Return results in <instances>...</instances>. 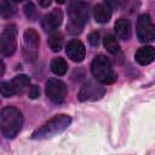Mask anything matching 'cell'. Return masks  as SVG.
Here are the masks:
<instances>
[{
    "instance_id": "6da1fadb",
    "label": "cell",
    "mask_w": 155,
    "mask_h": 155,
    "mask_svg": "<svg viewBox=\"0 0 155 155\" xmlns=\"http://www.w3.org/2000/svg\"><path fill=\"white\" fill-rule=\"evenodd\" d=\"M23 125L22 113L15 107H5L0 113V130L6 138H15Z\"/></svg>"
},
{
    "instance_id": "7a4b0ae2",
    "label": "cell",
    "mask_w": 155,
    "mask_h": 155,
    "mask_svg": "<svg viewBox=\"0 0 155 155\" xmlns=\"http://www.w3.org/2000/svg\"><path fill=\"white\" fill-rule=\"evenodd\" d=\"M71 124V117L65 114L56 115L45 125L31 133V139H47L65 131Z\"/></svg>"
},
{
    "instance_id": "3957f363",
    "label": "cell",
    "mask_w": 155,
    "mask_h": 155,
    "mask_svg": "<svg viewBox=\"0 0 155 155\" xmlns=\"http://www.w3.org/2000/svg\"><path fill=\"white\" fill-rule=\"evenodd\" d=\"M69 22L67 29L70 34H78L82 30L86 21L88 19V5L82 1H75L68 7Z\"/></svg>"
},
{
    "instance_id": "277c9868",
    "label": "cell",
    "mask_w": 155,
    "mask_h": 155,
    "mask_svg": "<svg viewBox=\"0 0 155 155\" xmlns=\"http://www.w3.org/2000/svg\"><path fill=\"white\" fill-rule=\"evenodd\" d=\"M91 71L94 79L101 84L110 85L114 84L117 79V75L114 71L110 61L103 54H98L94 57L91 63Z\"/></svg>"
},
{
    "instance_id": "5b68a950",
    "label": "cell",
    "mask_w": 155,
    "mask_h": 155,
    "mask_svg": "<svg viewBox=\"0 0 155 155\" xmlns=\"http://www.w3.org/2000/svg\"><path fill=\"white\" fill-rule=\"evenodd\" d=\"M40 36L33 28H28L23 35V56L28 62H35L39 54Z\"/></svg>"
},
{
    "instance_id": "8992f818",
    "label": "cell",
    "mask_w": 155,
    "mask_h": 155,
    "mask_svg": "<svg viewBox=\"0 0 155 155\" xmlns=\"http://www.w3.org/2000/svg\"><path fill=\"white\" fill-rule=\"evenodd\" d=\"M17 47V27L8 24L1 33L0 36V51L4 57L12 56Z\"/></svg>"
},
{
    "instance_id": "52a82bcc",
    "label": "cell",
    "mask_w": 155,
    "mask_h": 155,
    "mask_svg": "<svg viewBox=\"0 0 155 155\" xmlns=\"http://www.w3.org/2000/svg\"><path fill=\"white\" fill-rule=\"evenodd\" d=\"M137 38L142 42H150L155 40V24L151 22L148 15H142L137 19L136 24Z\"/></svg>"
},
{
    "instance_id": "ba28073f",
    "label": "cell",
    "mask_w": 155,
    "mask_h": 155,
    "mask_svg": "<svg viewBox=\"0 0 155 155\" xmlns=\"http://www.w3.org/2000/svg\"><path fill=\"white\" fill-rule=\"evenodd\" d=\"M104 94H105V88L102 85L94 81H87L81 86L78 93V99L81 102L97 101V99H101Z\"/></svg>"
},
{
    "instance_id": "9c48e42d",
    "label": "cell",
    "mask_w": 155,
    "mask_h": 155,
    "mask_svg": "<svg viewBox=\"0 0 155 155\" xmlns=\"http://www.w3.org/2000/svg\"><path fill=\"white\" fill-rule=\"evenodd\" d=\"M67 88L63 81L59 79H48L46 82V94L50 101L56 104H61L65 98Z\"/></svg>"
},
{
    "instance_id": "30bf717a",
    "label": "cell",
    "mask_w": 155,
    "mask_h": 155,
    "mask_svg": "<svg viewBox=\"0 0 155 155\" xmlns=\"http://www.w3.org/2000/svg\"><path fill=\"white\" fill-rule=\"evenodd\" d=\"M65 53L67 56L73 61V62H82L84 58H85V53H86V50H85V46L84 44L78 40V39H73L70 40L67 46H65Z\"/></svg>"
},
{
    "instance_id": "8fae6325",
    "label": "cell",
    "mask_w": 155,
    "mask_h": 155,
    "mask_svg": "<svg viewBox=\"0 0 155 155\" xmlns=\"http://www.w3.org/2000/svg\"><path fill=\"white\" fill-rule=\"evenodd\" d=\"M63 21V13L59 8H53L48 15H46L42 19V28L46 31H54Z\"/></svg>"
},
{
    "instance_id": "7c38bea8",
    "label": "cell",
    "mask_w": 155,
    "mask_h": 155,
    "mask_svg": "<svg viewBox=\"0 0 155 155\" xmlns=\"http://www.w3.org/2000/svg\"><path fill=\"white\" fill-rule=\"evenodd\" d=\"M134 58L140 65H148L155 59V48L153 46H143L138 48Z\"/></svg>"
},
{
    "instance_id": "4fadbf2b",
    "label": "cell",
    "mask_w": 155,
    "mask_h": 155,
    "mask_svg": "<svg viewBox=\"0 0 155 155\" xmlns=\"http://www.w3.org/2000/svg\"><path fill=\"white\" fill-rule=\"evenodd\" d=\"M93 17L98 23H107L111 17V6L105 1L104 4H98L93 8Z\"/></svg>"
},
{
    "instance_id": "5bb4252c",
    "label": "cell",
    "mask_w": 155,
    "mask_h": 155,
    "mask_svg": "<svg viewBox=\"0 0 155 155\" xmlns=\"http://www.w3.org/2000/svg\"><path fill=\"white\" fill-rule=\"evenodd\" d=\"M114 30L116 33V36L121 40H130L131 38V34H132V30H131V23L128 19L126 18H120L116 21L115 25H114Z\"/></svg>"
},
{
    "instance_id": "9a60e30c",
    "label": "cell",
    "mask_w": 155,
    "mask_h": 155,
    "mask_svg": "<svg viewBox=\"0 0 155 155\" xmlns=\"http://www.w3.org/2000/svg\"><path fill=\"white\" fill-rule=\"evenodd\" d=\"M30 82V79L27 76V75H17L16 78H13V80L11 81L15 91H16V94H21L23 93V91L25 90V87L29 85Z\"/></svg>"
},
{
    "instance_id": "2e32d148",
    "label": "cell",
    "mask_w": 155,
    "mask_h": 155,
    "mask_svg": "<svg viewBox=\"0 0 155 155\" xmlns=\"http://www.w3.org/2000/svg\"><path fill=\"white\" fill-rule=\"evenodd\" d=\"M67 69H68V65H67V62L58 57V58H54L52 62H51V70L52 73H54L56 75L58 76H62L67 73Z\"/></svg>"
},
{
    "instance_id": "e0dca14e",
    "label": "cell",
    "mask_w": 155,
    "mask_h": 155,
    "mask_svg": "<svg viewBox=\"0 0 155 155\" xmlns=\"http://www.w3.org/2000/svg\"><path fill=\"white\" fill-rule=\"evenodd\" d=\"M50 48L53 52H58L61 51L62 46H63V35L61 33H52L47 40Z\"/></svg>"
},
{
    "instance_id": "ac0fdd59",
    "label": "cell",
    "mask_w": 155,
    "mask_h": 155,
    "mask_svg": "<svg viewBox=\"0 0 155 155\" xmlns=\"http://www.w3.org/2000/svg\"><path fill=\"white\" fill-rule=\"evenodd\" d=\"M103 45L107 48V51L110 52V53H117V52H120L119 42H117L116 38L113 36V35H107L103 39Z\"/></svg>"
},
{
    "instance_id": "d6986e66",
    "label": "cell",
    "mask_w": 155,
    "mask_h": 155,
    "mask_svg": "<svg viewBox=\"0 0 155 155\" xmlns=\"http://www.w3.org/2000/svg\"><path fill=\"white\" fill-rule=\"evenodd\" d=\"M0 12H1V17H2V18H8V17H11V16L16 12V7H15V5H13L11 1L2 0V1H1Z\"/></svg>"
},
{
    "instance_id": "ffe728a7",
    "label": "cell",
    "mask_w": 155,
    "mask_h": 155,
    "mask_svg": "<svg viewBox=\"0 0 155 155\" xmlns=\"http://www.w3.org/2000/svg\"><path fill=\"white\" fill-rule=\"evenodd\" d=\"M0 91H1V96H2V97H11V96L16 94V91H15V88H13L11 81H10V82H6V81L1 82V85H0Z\"/></svg>"
},
{
    "instance_id": "44dd1931",
    "label": "cell",
    "mask_w": 155,
    "mask_h": 155,
    "mask_svg": "<svg viewBox=\"0 0 155 155\" xmlns=\"http://www.w3.org/2000/svg\"><path fill=\"white\" fill-rule=\"evenodd\" d=\"M88 42L91 46H98L99 44V34L97 31H92L88 35Z\"/></svg>"
},
{
    "instance_id": "7402d4cb",
    "label": "cell",
    "mask_w": 155,
    "mask_h": 155,
    "mask_svg": "<svg viewBox=\"0 0 155 155\" xmlns=\"http://www.w3.org/2000/svg\"><path fill=\"white\" fill-rule=\"evenodd\" d=\"M24 13H25V16L28 18H31L33 17V15L35 13V7H34V4L33 2L25 4V6H24Z\"/></svg>"
},
{
    "instance_id": "603a6c76",
    "label": "cell",
    "mask_w": 155,
    "mask_h": 155,
    "mask_svg": "<svg viewBox=\"0 0 155 155\" xmlns=\"http://www.w3.org/2000/svg\"><path fill=\"white\" fill-rule=\"evenodd\" d=\"M39 96H40V88L36 85L30 86V88H29V98L36 99V98H39Z\"/></svg>"
},
{
    "instance_id": "cb8c5ba5",
    "label": "cell",
    "mask_w": 155,
    "mask_h": 155,
    "mask_svg": "<svg viewBox=\"0 0 155 155\" xmlns=\"http://www.w3.org/2000/svg\"><path fill=\"white\" fill-rule=\"evenodd\" d=\"M39 1H40V5L42 7H47L51 4V0H39Z\"/></svg>"
},
{
    "instance_id": "d4e9b609",
    "label": "cell",
    "mask_w": 155,
    "mask_h": 155,
    "mask_svg": "<svg viewBox=\"0 0 155 155\" xmlns=\"http://www.w3.org/2000/svg\"><path fill=\"white\" fill-rule=\"evenodd\" d=\"M56 1H57V2H58V4H63V2H64V1H65V0H56Z\"/></svg>"
},
{
    "instance_id": "484cf974",
    "label": "cell",
    "mask_w": 155,
    "mask_h": 155,
    "mask_svg": "<svg viewBox=\"0 0 155 155\" xmlns=\"http://www.w3.org/2000/svg\"><path fill=\"white\" fill-rule=\"evenodd\" d=\"M12 1H15V2H18V1H22V0H12Z\"/></svg>"
}]
</instances>
